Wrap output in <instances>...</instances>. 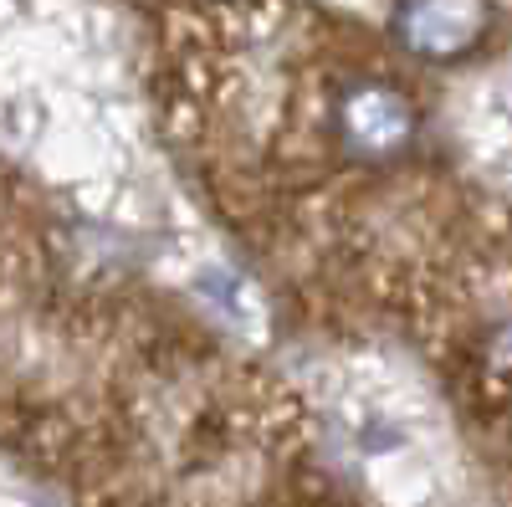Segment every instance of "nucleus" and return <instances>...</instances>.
Instances as JSON below:
<instances>
[{
  "label": "nucleus",
  "instance_id": "nucleus-1",
  "mask_svg": "<svg viewBox=\"0 0 512 507\" xmlns=\"http://www.w3.org/2000/svg\"><path fill=\"white\" fill-rule=\"evenodd\" d=\"M395 26L415 57H461L487 31V0H405Z\"/></svg>",
  "mask_w": 512,
  "mask_h": 507
},
{
  "label": "nucleus",
  "instance_id": "nucleus-2",
  "mask_svg": "<svg viewBox=\"0 0 512 507\" xmlns=\"http://www.w3.org/2000/svg\"><path fill=\"white\" fill-rule=\"evenodd\" d=\"M415 129V113L410 103L384 88V82H364L344 98V134L359 154H395Z\"/></svg>",
  "mask_w": 512,
  "mask_h": 507
},
{
  "label": "nucleus",
  "instance_id": "nucleus-3",
  "mask_svg": "<svg viewBox=\"0 0 512 507\" xmlns=\"http://www.w3.org/2000/svg\"><path fill=\"white\" fill-rule=\"evenodd\" d=\"M200 298L216 308L231 328H241V333H262L267 328V308H262V298L251 292V282H241L236 272H205L200 277Z\"/></svg>",
  "mask_w": 512,
  "mask_h": 507
}]
</instances>
